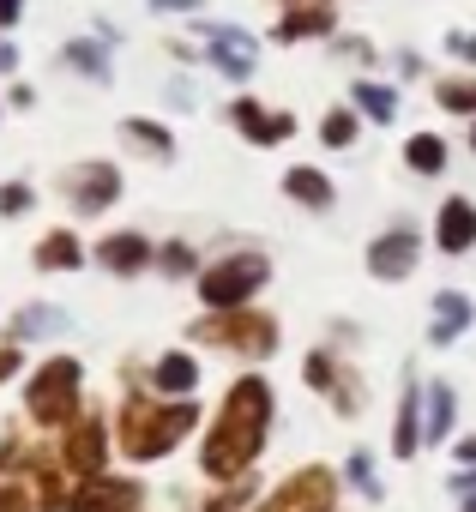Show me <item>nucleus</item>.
<instances>
[{
    "mask_svg": "<svg viewBox=\"0 0 476 512\" xmlns=\"http://www.w3.org/2000/svg\"><path fill=\"white\" fill-rule=\"evenodd\" d=\"M97 260L115 272V278H133V272H145L157 253H151V241L139 235V229H121V235H103L97 241Z\"/></svg>",
    "mask_w": 476,
    "mask_h": 512,
    "instance_id": "obj_12",
    "label": "nucleus"
},
{
    "mask_svg": "<svg viewBox=\"0 0 476 512\" xmlns=\"http://www.w3.org/2000/svg\"><path fill=\"white\" fill-rule=\"evenodd\" d=\"M193 422H199L193 404H127V416H121L127 458H163Z\"/></svg>",
    "mask_w": 476,
    "mask_h": 512,
    "instance_id": "obj_2",
    "label": "nucleus"
},
{
    "mask_svg": "<svg viewBox=\"0 0 476 512\" xmlns=\"http://www.w3.org/2000/svg\"><path fill=\"white\" fill-rule=\"evenodd\" d=\"M326 31H332V0H290L272 43H320Z\"/></svg>",
    "mask_w": 476,
    "mask_h": 512,
    "instance_id": "obj_10",
    "label": "nucleus"
},
{
    "mask_svg": "<svg viewBox=\"0 0 476 512\" xmlns=\"http://www.w3.org/2000/svg\"><path fill=\"white\" fill-rule=\"evenodd\" d=\"M61 67H73V73H85V79H97V85H109V79H115L109 49H103V43H85V37L61 49Z\"/></svg>",
    "mask_w": 476,
    "mask_h": 512,
    "instance_id": "obj_19",
    "label": "nucleus"
},
{
    "mask_svg": "<svg viewBox=\"0 0 476 512\" xmlns=\"http://www.w3.org/2000/svg\"><path fill=\"white\" fill-rule=\"evenodd\" d=\"M392 67H398V73H422V55H416V49H398Z\"/></svg>",
    "mask_w": 476,
    "mask_h": 512,
    "instance_id": "obj_33",
    "label": "nucleus"
},
{
    "mask_svg": "<svg viewBox=\"0 0 476 512\" xmlns=\"http://www.w3.org/2000/svg\"><path fill=\"white\" fill-rule=\"evenodd\" d=\"M67 199H73V211H103V205H115L121 199V175H115V163H79V169H67Z\"/></svg>",
    "mask_w": 476,
    "mask_h": 512,
    "instance_id": "obj_8",
    "label": "nucleus"
},
{
    "mask_svg": "<svg viewBox=\"0 0 476 512\" xmlns=\"http://www.w3.org/2000/svg\"><path fill=\"white\" fill-rule=\"evenodd\" d=\"M163 266H169V278H181V272H193V253L175 241V247H163Z\"/></svg>",
    "mask_w": 476,
    "mask_h": 512,
    "instance_id": "obj_30",
    "label": "nucleus"
},
{
    "mask_svg": "<svg viewBox=\"0 0 476 512\" xmlns=\"http://www.w3.org/2000/svg\"><path fill=\"white\" fill-rule=\"evenodd\" d=\"M151 386L181 398V392H193V386H199V362H193V356H181V350H169V356L151 368Z\"/></svg>",
    "mask_w": 476,
    "mask_h": 512,
    "instance_id": "obj_20",
    "label": "nucleus"
},
{
    "mask_svg": "<svg viewBox=\"0 0 476 512\" xmlns=\"http://www.w3.org/2000/svg\"><path fill=\"white\" fill-rule=\"evenodd\" d=\"M434 103L446 115H476V79H440L434 85Z\"/></svg>",
    "mask_w": 476,
    "mask_h": 512,
    "instance_id": "obj_25",
    "label": "nucleus"
},
{
    "mask_svg": "<svg viewBox=\"0 0 476 512\" xmlns=\"http://www.w3.org/2000/svg\"><path fill=\"white\" fill-rule=\"evenodd\" d=\"M470 151H476V127H470Z\"/></svg>",
    "mask_w": 476,
    "mask_h": 512,
    "instance_id": "obj_37",
    "label": "nucleus"
},
{
    "mask_svg": "<svg viewBox=\"0 0 476 512\" xmlns=\"http://www.w3.org/2000/svg\"><path fill=\"white\" fill-rule=\"evenodd\" d=\"M151 7H169V13H193L199 0H151Z\"/></svg>",
    "mask_w": 476,
    "mask_h": 512,
    "instance_id": "obj_35",
    "label": "nucleus"
},
{
    "mask_svg": "<svg viewBox=\"0 0 476 512\" xmlns=\"http://www.w3.org/2000/svg\"><path fill=\"white\" fill-rule=\"evenodd\" d=\"M229 121H235V133H242L248 145H284V139L296 133V115L266 109V103H254V97H235V103H229Z\"/></svg>",
    "mask_w": 476,
    "mask_h": 512,
    "instance_id": "obj_6",
    "label": "nucleus"
},
{
    "mask_svg": "<svg viewBox=\"0 0 476 512\" xmlns=\"http://www.w3.org/2000/svg\"><path fill=\"white\" fill-rule=\"evenodd\" d=\"M205 338H211V344H229V350L272 356V344H278V326H272L266 314H229V308H223V320H211V326H205Z\"/></svg>",
    "mask_w": 476,
    "mask_h": 512,
    "instance_id": "obj_7",
    "label": "nucleus"
},
{
    "mask_svg": "<svg viewBox=\"0 0 476 512\" xmlns=\"http://www.w3.org/2000/svg\"><path fill=\"white\" fill-rule=\"evenodd\" d=\"M133 506H139V488L133 482H91L73 500V512H133Z\"/></svg>",
    "mask_w": 476,
    "mask_h": 512,
    "instance_id": "obj_17",
    "label": "nucleus"
},
{
    "mask_svg": "<svg viewBox=\"0 0 476 512\" xmlns=\"http://www.w3.org/2000/svg\"><path fill=\"white\" fill-rule=\"evenodd\" d=\"M440 43H446L452 61H470V67H476V31H446Z\"/></svg>",
    "mask_w": 476,
    "mask_h": 512,
    "instance_id": "obj_28",
    "label": "nucleus"
},
{
    "mask_svg": "<svg viewBox=\"0 0 476 512\" xmlns=\"http://www.w3.org/2000/svg\"><path fill=\"white\" fill-rule=\"evenodd\" d=\"M266 428H272V392H266V380H260V374L235 380V386H229V398H223V410H217V422H211V434H205L199 470H205V476H217V482L242 476V470L260 458Z\"/></svg>",
    "mask_w": 476,
    "mask_h": 512,
    "instance_id": "obj_1",
    "label": "nucleus"
},
{
    "mask_svg": "<svg viewBox=\"0 0 476 512\" xmlns=\"http://www.w3.org/2000/svg\"><path fill=\"white\" fill-rule=\"evenodd\" d=\"M464 326H470V302H464L458 290L434 296V332H428V338H434V344H452V338H458Z\"/></svg>",
    "mask_w": 476,
    "mask_h": 512,
    "instance_id": "obj_21",
    "label": "nucleus"
},
{
    "mask_svg": "<svg viewBox=\"0 0 476 512\" xmlns=\"http://www.w3.org/2000/svg\"><path fill=\"white\" fill-rule=\"evenodd\" d=\"M350 103H356L368 121H380V127H392V121H398V91H392V85H380V79H356V85H350Z\"/></svg>",
    "mask_w": 476,
    "mask_h": 512,
    "instance_id": "obj_18",
    "label": "nucleus"
},
{
    "mask_svg": "<svg viewBox=\"0 0 476 512\" xmlns=\"http://www.w3.org/2000/svg\"><path fill=\"white\" fill-rule=\"evenodd\" d=\"M37 266H43V272H73V266H79V241H73L67 229L43 235V241H37Z\"/></svg>",
    "mask_w": 476,
    "mask_h": 512,
    "instance_id": "obj_23",
    "label": "nucleus"
},
{
    "mask_svg": "<svg viewBox=\"0 0 476 512\" xmlns=\"http://www.w3.org/2000/svg\"><path fill=\"white\" fill-rule=\"evenodd\" d=\"M121 139H127L133 151H145V157H157V163H169V157H175V139H169V127H163V121H145V115H127V121H121Z\"/></svg>",
    "mask_w": 476,
    "mask_h": 512,
    "instance_id": "obj_16",
    "label": "nucleus"
},
{
    "mask_svg": "<svg viewBox=\"0 0 476 512\" xmlns=\"http://www.w3.org/2000/svg\"><path fill=\"white\" fill-rule=\"evenodd\" d=\"M326 506H332V476L326 470H302V476H290L272 494L266 512H326Z\"/></svg>",
    "mask_w": 476,
    "mask_h": 512,
    "instance_id": "obj_11",
    "label": "nucleus"
},
{
    "mask_svg": "<svg viewBox=\"0 0 476 512\" xmlns=\"http://www.w3.org/2000/svg\"><path fill=\"white\" fill-rule=\"evenodd\" d=\"M434 241H440V253L476 247V205L470 199H446L440 205V223H434Z\"/></svg>",
    "mask_w": 476,
    "mask_h": 512,
    "instance_id": "obj_15",
    "label": "nucleus"
},
{
    "mask_svg": "<svg viewBox=\"0 0 476 512\" xmlns=\"http://www.w3.org/2000/svg\"><path fill=\"white\" fill-rule=\"evenodd\" d=\"M205 37V61L229 79V85H248L254 79V61H260V43L242 31V25H217V19H199L193 25V43Z\"/></svg>",
    "mask_w": 476,
    "mask_h": 512,
    "instance_id": "obj_4",
    "label": "nucleus"
},
{
    "mask_svg": "<svg viewBox=\"0 0 476 512\" xmlns=\"http://www.w3.org/2000/svg\"><path fill=\"white\" fill-rule=\"evenodd\" d=\"M13 67H19V49H13V43H0V73H13Z\"/></svg>",
    "mask_w": 476,
    "mask_h": 512,
    "instance_id": "obj_34",
    "label": "nucleus"
},
{
    "mask_svg": "<svg viewBox=\"0 0 476 512\" xmlns=\"http://www.w3.org/2000/svg\"><path fill=\"white\" fill-rule=\"evenodd\" d=\"M25 404H31L37 422H67L73 404H79V362H73V356L43 362L37 380H31V392H25Z\"/></svg>",
    "mask_w": 476,
    "mask_h": 512,
    "instance_id": "obj_5",
    "label": "nucleus"
},
{
    "mask_svg": "<svg viewBox=\"0 0 476 512\" xmlns=\"http://www.w3.org/2000/svg\"><path fill=\"white\" fill-rule=\"evenodd\" d=\"M284 193H290L296 205H308V211H332V199H338L332 175H326V169H314V163H296V169H284Z\"/></svg>",
    "mask_w": 476,
    "mask_h": 512,
    "instance_id": "obj_14",
    "label": "nucleus"
},
{
    "mask_svg": "<svg viewBox=\"0 0 476 512\" xmlns=\"http://www.w3.org/2000/svg\"><path fill=\"white\" fill-rule=\"evenodd\" d=\"M25 19V0H0V31H13Z\"/></svg>",
    "mask_w": 476,
    "mask_h": 512,
    "instance_id": "obj_31",
    "label": "nucleus"
},
{
    "mask_svg": "<svg viewBox=\"0 0 476 512\" xmlns=\"http://www.w3.org/2000/svg\"><path fill=\"white\" fill-rule=\"evenodd\" d=\"M392 452L398 458H410L416 452V386L404 392V404H398V434H392Z\"/></svg>",
    "mask_w": 476,
    "mask_h": 512,
    "instance_id": "obj_27",
    "label": "nucleus"
},
{
    "mask_svg": "<svg viewBox=\"0 0 476 512\" xmlns=\"http://www.w3.org/2000/svg\"><path fill=\"white\" fill-rule=\"evenodd\" d=\"M13 368H19V356H13V350H0V380H7Z\"/></svg>",
    "mask_w": 476,
    "mask_h": 512,
    "instance_id": "obj_36",
    "label": "nucleus"
},
{
    "mask_svg": "<svg viewBox=\"0 0 476 512\" xmlns=\"http://www.w3.org/2000/svg\"><path fill=\"white\" fill-rule=\"evenodd\" d=\"M416 253H422L416 229H410V223H392V229H386V235L368 247V272H374V278H410Z\"/></svg>",
    "mask_w": 476,
    "mask_h": 512,
    "instance_id": "obj_9",
    "label": "nucleus"
},
{
    "mask_svg": "<svg viewBox=\"0 0 476 512\" xmlns=\"http://www.w3.org/2000/svg\"><path fill=\"white\" fill-rule=\"evenodd\" d=\"M452 434V386H428V440Z\"/></svg>",
    "mask_w": 476,
    "mask_h": 512,
    "instance_id": "obj_26",
    "label": "nucleus"
},
{
    "mask_svg": "<svg viewBox=\"0 0 476 512\" xmlns=\"http://www.w3.org/2000/svg\"><path fill=\"white\" fill-rule=\"evenodd\" d=\"M0 512H31V500L19 488H0Z\"/></svg>",
    "mask_w": 476,
    "mask_h": 512,
    "instance_id": "obj_32",
    "label": "nucleus"
},
{
    "mask_svg": "<svg viewBox=\"0 0 476 512\" xmlns=\"http://www.w3.org/2000/svg\"><path fill=\"white\" fill-rule=\"evenodd\" d=\"M0 211H7V217L31 211V187H25V181H13V187H0Z\"/></svg>",
    "mask_w": 476,
    "mask_h": 512,
    "instance_id": "obj_29",
    "label": "nucleus"
},
{
    "mask_svg": "<svg viewBox=\"0 0 476 512\" xmlns=\"http://www.w3.org/2000/svg\"><path fill=\"white\" fill-rule=\"evenodd\" d=\"M404 163H410L416 175H440V169H446V139H440V133H416V139H404Z\"/></svg>",
    "mask_w": 476,
    "mask_h": 512,
    "instance_id": "obj_22",
    "label": "nucleus"
},
{
    "mask_svg": "<svg viewBox=\"0 0 476 512\" xmlns=\"http://www.w3.org/2000/svg\"><path fill=\"white\" fill-rule=\"evenodd\" d=\"M260 284H266V253H229L211 272H199V302L223 314V308H242Z\"/></svg>",
    "mask_w": 476,
    "mask_h": 512,
    "instance_id": "obj_3",
    "label": "nucleus"
},
{
    "mask_svg": "<svg viewBox=\"0 0 476 512\" xmlns=\"http://www.w3.org/2000/svg\"><path fill=\"white\" fill-rule=\"evenodd\" d=\"M103 458H109V434H103V416H79L73 422V434H67V464L73 470H103Z\"/></svg>",
    "mask_w": 476,
    "mask_h": 512,
    "instance_id": "obj_13",
    "label": "nucleus"
},
{
    "mask_svg": "<svg viewBox=\"0 0 476 512\" xmlns=\"http://www.w3.org/2000/svg\"><path fill=\"white\" fill-rule=\"evenodd\" d=\"M356 133H362V121H356V109H344V103H332V109H326V121H320V139H326L332 151H350V145H356Z\"/></svg>",
    "mask_w": 476,
    "mask_h": 512,
    "instance_id": "obj_24",
    "label": "nucleus"
}]
</instances>
